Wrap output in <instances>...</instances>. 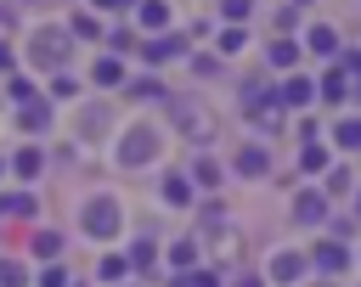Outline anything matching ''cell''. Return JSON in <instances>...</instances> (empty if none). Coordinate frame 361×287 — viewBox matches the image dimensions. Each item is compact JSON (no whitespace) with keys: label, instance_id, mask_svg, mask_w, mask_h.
Returning a JSON list of instances; mask_svg holds the SVG:
<instances>
[{"label":"cell","instance_id":"1","mask_svg":"<svg viewBox=\"0 0 361 287\" xmlns=\"http://www.w3.org/2000/svg\"><path fill=\"white\" fill-rule=\"evenodd\" d=\"M237 169H243V174H259V169H265V152H259V146H243Z\"/></svg>","mask_w":361,"mask_h":287}]
</instances>
